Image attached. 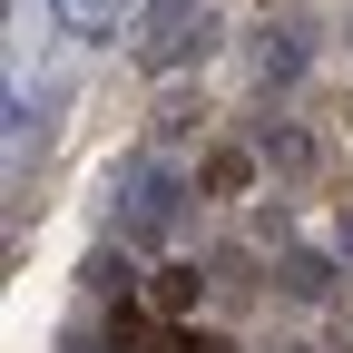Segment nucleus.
<instances>
[{
	"instance_id": "obj_1",
	"label": "nucleus",
	"mask_w": 353,
	"mask_h": 353,
	"mask_svg": "<svg viewBox=\"0 0 353 353\" xmlns=\"http://www.w3.org/2000/svg\"><path fill=\"white\" fill-rule=\"evenodd\" d=\"M176 196H187V176H176L167 157H138V167L118 176V236L167 245V236H176Z\"/></svg>"
},
{
	"instance_id": "obj_2",
	"label": "nucleus",
	"mask_w": 353,
	"mask_h": 353,
	"mask_svg": "<svg viewBox=\"0 0 353 353\" xmlns=\"http://www.w3.org/2000/svg\"><path fill=\"white\" fill-rule=\"evenodd\" d=\"M304 59H314V50H304V30H265V39H255V88H294Z\"/></svg>"
},
{
	"instance_id": "obj_3",
	"label": "nucleus",
	"mask_w": 353,
	"mask_h": 353,
	"mask_svg": "<svg viewBox=\"0 0 353 353\" xmlns=\"http://www.w3.org/2000/svg\"><path fill=\"white\" fill-rule=\"evenodd\" d=\"M196 294H206V275H196V265H167V275H148V314L187 324V314H196Z\"/></svg>"
},
{
	"instance_id": "obj_4",
	"label": "nucleus",
	"mask_w": 353,
	"mask_h": 353,
	"mask_svg": "<svg viewBox=\"0 0 353 353\" xmlns=\"http://www.w3.org/2000/svg\"><path fill=\"white\" fill-rule=\"evenodd\" d=\"M255 157L285 167V176H304V167H314V138H304V128H285V118H265V128H255Z\"/></svg>"
},
{
	"instance_id": "obj_5",
	"label": "nucleus",
	"mask_w": 353,
	"mask_h": 353,
	"mask_svg": "<svg viewBox=\"0 0 353 353\" xmlns=\"http://www.w3.org/2000/svg\"><path fill=\"white\" fill-rule=\"evenodd\" d=\"M275 275H285V294H294V304H324V294H334V265H324V255H304V245L275 265Z\"/></svg>"
},
{
	"instance_id": "obj_6",
	"label": "nucleus",
	"mask_w": 353,
	"mask_h": 353,
	"mask_svg": "<svg viewBox=\"0 0 353 353\" xmlns=\"http://www.w3.org/2000/svg\"><path fill=\"white\" fill-rule=\"evenodd\" d=\"M206 10V0H148V20H138V50H157V39H176V30H187Z\"/></svg>"
},
{
	"instance_id": "obj_7",
	"label": "nucleus",
	"mask_w": 353,
	"mask_h": 353,
	"mask_svg": "<svg viewBox=\"0 0 353 353\" xmlns=\"http://www.w3.org/2000/svg\"><path fill=\"white\" fill-rule=\"evenodd\" d=\"M206 187H216V196H245V187H255V148H216V157H206Z\"/></svg>"
},
{
	"instance_id": "obj_8",
	"label": "nucleus",
	"mask_w": 353,
	"mask_h": 353,
	"mask_svg": "<svg viewBox=\"0 0 353 353\" xmlns=\"http://www.w3.org/2000/svg\"><path fill=\"white\" fill-rule=\"evenodd\" d=\"M79 285H88V294H128L138 275H128V255H118V245H99V255L79 265Z\"/></svg>"
},
{
	"instance_id": "obj_9",
	"label": "nucleus",
	"mask_w": 353,
	"mask_h": 353,
	"mask_svg": "<svg viewBox=\"0 0 353 353\" xmlns=\"http://www.w3.org/2000/svg\"><path fill=\"white\" fill-rule=\"evenodd\" d=\"M118 10L128 0H59V20H79V30H118Z\"/></svg>"
},
{
	"instance_id": "obj_10",
	"label": "nucleus",
	"mask_w": 353,
	"mask_h": 353,
	"mask_svg": "<svg viewBox=\"0 0 353 353\" xmlns=\"http://www.w3.org/2000/svg\"><path fill=\"white\" fill-rule=\"evenodd\" d=\"M187 128H196V99H187V88H176V99L157 108V138H187Z\"/></svg>"
},
{
	"instance_id": "obj_11",
	"label": "nucleus",
	"mask_w": 353,
	"mask_h": 353,
	"mask_svg": "<svg viewBox=\"0 0 353 353\" xmlns=\"http://www.w3.org/2000/svg\"><path fill=\"white\" fill-rule=\"evenodd\" d=\"M334 245H343V255H353V206H343V216H334Z\"/></svg>"
},
{
	"instance_id": "obj_12",
	"label": "nucleus",
	"mask_w": 353,
	"mask_h": 353,
	"mask_svg": "<svg viewBox=\"0 0 353 353\" xmlns=\"http://www.w3.org/2000/svg\"><path fill=\"white\" fill-rule=\"evenodd\" d=\"M59 353H99V343H59Z\"/></svg>"
}]
</instances>
